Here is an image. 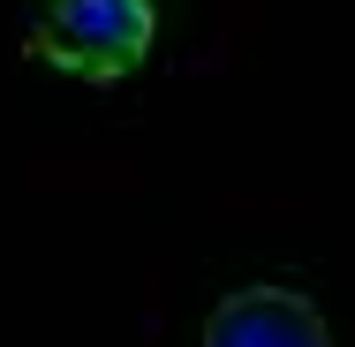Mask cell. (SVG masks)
Masks as SVG:
<instances>
[{"label": "cell", "instance_id": "1", "mask_svg": "<svg viewBox=\"0 0 355 347\" xmlns=\"http://www.w3.org/2000/svg\"><path fill=\"white\" fill-rule=\"evenodd\" d=\"M159 46V8L151 0H46L31 23V61L76 83H129Z\"/></svg>", "mask_w": 355, "mask_h": 347}, {"label": "cell", "instance_id": "2", "mask_svg": "<svg viewBox=\"0 0 355 347\" xmlns=\"http://www.w3.org/2000/svg\"><path fill=\"white\" fill-rule=\"evenodd\" d=\"M205 347H333V325L302 287H234L205 317Z\"/></svg>", "mask_w": 355, "mask_h": 347}]
</instances>
